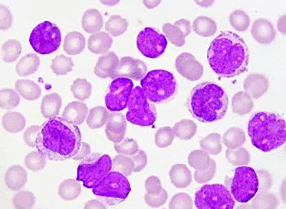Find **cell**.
I'll return each instance as SVG.
<instances>
[{
	"mask_svg": "<svg viewBox=\"0 0 286 209\" xmlns=\"http://www.w3.org/2000/svg\"><path fill=\"white\" fill-rule=\"evenodd\" d=\"M171 183L177 188L184 189L189 186L192 181L191 171L184 164L173 165L169 172Z\"/></svg>",
	"mask_w": 286,
	"mask_h": 209,
	"instance_id": "cell-14",
	"label": "cell"
},
{
	"mask_svg": "<svg viewBox=\"0 0 286 209\" xmlns=\"http://www.w3.org/2000/svg\"><path fill=\"white\" fill-rule=\"evenodd\" d=\"M117 56L109 51L99 57L94 69V72L101 78L110 77L119 62Z\"/></svg>",
	"mask_w": 286,
	"mask_h": 209,
	"instance_id": "cell-12",
	"label": "cell"
},
{
	"mask_svg": "<svg viewBox=\"0 0 286 209\" xmlns=\"http://www.w3.org/2000/svg\"><path fill=\"white\" fill-rule=\"evenodd\" d=\"M2 6H0V28L6 30L11 26V15L7 7L3 5Z\"/></svg>",
	"mask_w": 286,
	"mask_h": 209,
	"instance_id": "cell-28",
	"label": "cell"
},
{
	"mask_svg": "<svg viewBox=\"0 0 286 209\" xmlns=\"http://www.w3.org/2000/svg\"><path fill=\"white\" fill-rule=\"evenodd\" d=\"M74 66L71 58L61 54L52 59L51 68L56 75H63L72 71Z\"/></svg>",
	"mask_w": 286,
	"mask_h": 209,
	"instance_id": "cell-19",
	"label": "cell"
},
{
	"mask_svg": "<svg viewBox=\"0 0 286 209\" xmlns=\"http://www.w3.org/2000/svg\"><path fill=\"white\" fill-rule=\"evenodd\" d=\"M165 36L153 29L146 27L141 31L136 39L137 47L144 56L156 58L164 51L167 44Z\"/></svg>",
	"mask_w": 286,
	"mask_h": 209,
	"instance_id": "cell-9",
	"label": "cell"
},
{
	"mask_svg": "<svg viewBox=\"0 0 286 209\" xmlns=\"http://www.w3.org/2000/svg\"><path fill=\"white\" fill-rule=\"evenodd\" d=\"M92 89L90 83L86 78H77L71 86L70 89L76 98L83 100L88 98Z\"/></svg>",
	"mask_w": 286,
	"mask_h": 209,
	"instance_id": "cell-20",
	"label": "cell"
},
{
	"mask_svg": "<svg viewBox=\"0 0 286 209\" xmlns=\"http://www.w3.org/2000/svg\"><path fill=\"white\" fill-rule=\"evenodd\" d=\"M199 209H233L235 202L227 188L219 184L203 185L195 194Z\"/></svg>",
	"mask_w": 286,
	"mask_h": 209,
	"instance_id": "cell-5",
	"label": "cell"
},
{
	"mask_svg": "<svg viewBox=\"0 0 286 209\" xmlns=\"http://www.w3.org/2000/svg\"><path fill=\"white\" fill-rule=\"evenodd\" d=\"M248 53L244 41L230 32L221 34L212 41L207 58L213 70L222 76H235L244 71L248 62Z\"/></svg>",
	"mask_w": 286,
	"mask_h": 209,
	"instance_id": "cell-1",
	"label": "cell"
},
{
	"mask_svg": "<svg viewBox=\"0 0 286 209\" xmlns=\"http://www.w3.org/2000/svg\"><path fill=\"white\" fill-rule=\"evenodd\" d=\"M216 164L214 161L211 159L208 167L203 171H195L193 177L195 181L199 184L206 183L211 180L215 173Z\"/></svg>",
	"mask_w": 286,
	"mask_h": 209,
	"instance_id": "cell-24",
	"label": "cell"
},
{
	"mask_svg": "<svg viewBox=\"0 0 286 209\" xmlns=\"http://www.w3.org/2000/svg\"><path fill=\"white\" fill-rule=\"evenodd\" d=\"M169 207L170 209H192V200L188 194L185 192L179 193L172 196Z\"/></svg>",
	"mask_w": 286,
	"mask_h": 209,
	"instance_id": "cell-22",
	"label": "cell"
},
{
	"mask_svg": "<svg viewBox=\"0 0 286 209\" xmlns=\"http://www.w3.org/2000/svg\"><path fill=\"white\" fill-rule=\"evenodd\" d=\"M248 133L253 145L264 152H268L285 142V122L276 113L258 112L250 119Z\"/></svg>",
	"mask_w": 286,
	"mask_h": 209,
	"instance_id": "cell-3",
	"label": "cell"
},
{
	"mask_svg": "<svg viewBox=\"0 0 286 209\" xmlns=\"http://www.w3.org/2000/svg\"><path fill=\"white\" fill-rule=\"evenodd\" d=\"M61 35L57 25L45 21L36 26L32 31L29 43L37 52L46 55L52 53L59 47Z\"/></svg>",
	"mask_w": 286,
	"mask_h": 209,
	"instance_id": "cell-6",
	"label": "cell"
},
{
	"mask_svg": "<svg viewBox=\"0 0 286 209\" xmlns=\"http://www.w3.org/2000/svg\"><path fill=\"white\" fill-rule=\"evenodd\" d=\"M133 87V81L125 78H118L111 82L110 92L105 97L107 109L111 111L121 110L126 107Z\"/></svg>",
	"mask_w": 286,
	"mask_h": 209,
	"instance_id": "cell-10",
	"label": "cell"
},
{
	"mask_svg": "<svg viewBox=\"0 0 286 209\" xmlns=\"http://www.w3.org/2000/svg\"><path fill=\"white\" fill-rule=\"evenodd\" d=\"M21 49V44L19 41L16 39H9L2 46V58L6 62H13L18 57Z\"/></svg>",
	"mask_w": 286,
	"mask_h": 209,
	"instance_id": "cell-17",
	"label": "cell"
},
{
	"mask_svg": "<svg viewBox=\"0 0 286 209\" xmlns=\"http://www.w3.org/2000/svg\"><path fill=\"white\" fill-rule=\"evenodd\" d=\"M138 147L136 143L133 140H127L124 141L120 148V151L127 155H132L136 153Z\"/></svg>",
	"mask_w": 286,
	"mask_h": 209,
	"instance_id": "cell-29",
	"label": "cell"
},
{
	"mask_svg": "<svg viewBox=\"0 0 286 209\" xmlns=\"http://www.w3.org/2000/svg\"><path fill=\"white\" fill-rule=\"evenodd\" d=\"M258 186V179L254 169L247 166H239L235 169L231 192L237 202H248L255 196Z\"/></svg>",
	"mask_w": 286,
	"mask_h": 209,
	"instance_id": "cell-8",
	"label": "cell"
},
{
	"mask_svg": "<svg viewBox=\"0 0 286 209\" xmlns=\"http://www.w3.org/2000/svg\"><path fill=\"white\" fill-rule=\"evenodd\" d=\"M141 85L147 97L153 102L167 100L175 94L177 83L169 72L157 69L149 72L141 80Z\"/></svg>",
	"mask_w": 286,
	"mask_h": 209,
	"instance_id": "cell-4",
	"label": "cell"
},
{
	"mask_svg": "<svg viewBox=\"0 0 286 209\" xmlns=\"http://www.w3.org/2000/svg\"><path fill=\"white\" fill-rule=\"evenodd\" d=\"M113 41V38L107 33L100 32L90 36L87 40L88 48L97 55L105 54L111 47Z\"/></svg>",
	"mask_w": 286,
	"mask_h": 209,
	"instance_id": "cell-13",
	"label": "cell"
},
{
	"mask_svg": "<svg viewBox=\"0 0 286 209\" xmlns=\"http://www.w3.org/2000/svg\"><path fill=\"white\" fill-rule=\"evenodd\" d=\"M38 136L44 145L50 149L55 143L77 141L80 135L75 125L53 118L44 124Z\"/></svg>",
	"mask_w": 286,
	"mask_h": 209,
	"instance_id": "cell-7",
	"label": "cell"
},
{
	"mask_svg": "<svg viewBox=\"0 0 286 209\" xmlns=\"http://www.w3.org/2000/svg\"><path fill=\"white\" fill-rule=\"evenodd\" d=\"M131 159L134 163L133 172L134 173L141 171L146 165L147 157L145 152L142 150H140L136 154L132 157Z\"/></svg>",
	"mask_w": 286,
	"mask_h": 209,
	"instance_id": "cell-27",
	"label": "cell"
},
{
	"mask_svg": "<svg viewBox=\"0 0 286 209\" xmlns=\"http://www.w3.org/2000/svg\"><path fill=\"white\" fill-rule=\"evenodd\" d=\"M144 187L146 192L152 196L159 194L162 189L159 179L156 176L148 177L145 182Z\"/></svg>",
	"mask_w": 286,
	"mask_h": 209,
	"instance_id": "cell-26",
	"label": "cell"
},
{
	"mask_svg": "<svg viewBox=\"0 0 286 209\" xmlns=\"http://www.w3.org/2000/svg\"><path fill=\"white\" fill-rule=\"evenodd\" d=\"M128 117L147 119L153 117L143 89L139 86L132 91L128 103Z\"/></svg>",
	"mask_w": 286,
	"mask_h": 209,
	"instance_id": "cell-11",
	"label": "cell"
},
{
	"mask_svg": "<svg viewBox=\"0 0 286 209\" xmlns=\"http://www.w3.org/2000/svg\"><path fill=\"white\" fill-rule=\"evenodd\" d=\"M126 20L119 15H113L105 23V29L113 36L117 37L123 33L127 27Z\"/></svg>",
	"mask_w": 286,
	"mask_h": 209,
	"instance_id": "cell-18",
	"label": "cell"
},
{
	"mask_svg": "<svg viewBox=\"0 0 286 209\" xmlns=\"http://www.w3.org/2000/svg\"><path fill=\"white\" fill-rule=\"evenodd\" d=\"M85 44L86 39L83 34L77 31H73L65 36L63 48L67 54L75 55L84 50Z\"/></svg>",
	"mask_w": 286,
	"mask_h": 209,
	"instance_id": "cell-15",
	"label": "cell"
},
{
	"mask_svg": "<svg viewBox=\"0 0 286 209\" xmlns=\"http://www.w3.org/2000/svg\"><path fill=\"white\" fill-rule=\"evenodd\" d=\"M38 57L36 55L30 53L21 58L16 65V70L25 69L27 70H35L39 65Z\"/></svg>",
	"mask_w": 286,
	"mask_h": 209,
	"instance_id": "cell-23",
	"label": "cell"
},
{
	"mask_svg": "<svg viewBox=\"0 0 286 209\" xmlns=\"http://www.w3.org/2000/svg\"><path fill=\"white\" fill-rule=\"evenodd\" d=\"M168 197L166 191L162 188L160 193L156 195H151L146 192L144 198L145 202L149 207L151 208H158L165 204Z\"/></svg>",
	"mask_w": 286,
	"mask_h": 209,
	"instance_id": "cell-25",
	"label": "cell"
},
{
	"mask_svg": "<svg viewBox=\"0 0 286 209\" xmlns=\"http://www.w3.org/2000/svg\"><path fill=\"white\" fill-rule=\"evenodd\" d=\"M103 24L102 16L97 10L90 8L84 13L81 25L87 33H91L99 31L102 28Z\"/></svg>",
	"mask_w": 286,
	"mask_h": 209,
	"instance_id": "cell-16",
	"label": "cell"
},
{
	"mask_svg": "<svg viewBox=\"0 0 286 209\" xmlns=\"http://www.w3.org/2000/svg\"><path fill=\"white\" fill-rule=\"evenodd\" d=\"M188 163L190 166L196 170L203 171L209 166V157L207 154L202 151H194L189 155Z\"/></svg>",
	"mask_w": 286,
	"mask_h": 209,
	"instance_id": "cell-21",
	"label": "cell"
},
{
	"mask_svg": "<svg viewBox=\"0 0 286 209\" xmlns=\"http://www.w3.org/2000/svg\"><path fill=\"white\" fill-rule=\"evenodd\" d=\"M228 104L227 96L222 89L215 83L205 82L195 87L188 102L190 112L200 122L210 123L222 118Z\"/></svg>",
	"mask_w": 286,
	"mask_h": 209,
	"instance_id": "cell-2",
	"label": "cell"
}]
</instances>
